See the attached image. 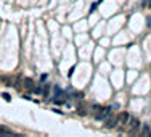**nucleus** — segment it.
<instances>
[{
    "label": "nucleus",
    "instance_id": "f257e3e1",
    "mask_svg": "<svg viewBox=\"0 0 151 137\" xmlns=\"http://www.w3.org/2000/svg\"><path fill=\"white\" fill-rule=\"evenodd\" d=\"M111 116V108H101L100 111H96L95 114V118L98 119V121H106Z\"/></svg>",
    "mask_w": 151,
    "mask_h": 137
},
{
    "label": "nucleus",
    "instance_id": "f03ea898",
    "mask_svg": "<svg viewBox=\"0 0 151 137\" xmlns=\"http://www.w3.org/2000/svg\"><path fill=\"white\" fill-rule=\"evenodd\" d=\"M127 124L130 126V129H129V132H130V134H134L137 127H140V123H138V119H135V118H130V119H129V123H127Z\"/></svg>",
    "mask_w": 151,
    "mask_h": 137
},
{
    "label": "nucleus",
    "instance_id": "7ed1b4c3",
    "mask_svg": "<svg viewBox=\"0 0 151 137\" xmlns=\"http://www.w3.org/2000/svg\"><path fill=\"white\" fill-rule=\"evenodd\" d=\"M106 123H108V127H116L117 126V123H119V118H113V116H109L108 119H106Z\"/></svg>",
    "mask_w": 151,
    "mask_h": 137
},
{
    "label": "nucleus",
    "instance_id": "20e7f679",
    "mask_svg": "<svg viewBox=\"0 0 151 137\" xmlns=\"http://www.w3.org/2000/svg\"><path fill=\"white\" fill-rule=\"evenodd\" d=\"M129 119H130V114L129 113H121V116H119V124H127Z\"/></svg>",
    "mask_w": 151,
    "mask_h": 137
},
{
    "label": "nucleus",
    "instance_id": "39448f33",
    "mask_svg": "<svg viewBox=\"0 0 151 137\" xmlns=\"http://www.w3.org/2000/svg\"><path fill=\"white\" fill-rule=\"evenodd\" d=\"M140 135H141V137H148V135H151V129H149V126H148V124H145V126H143V129L140 131Z\"/></svg>",
    "mask_w": 151,
    "mask_h": 137
},
{
    "label": "nucleus",
    "instance_id": "423d86ee",
    "mask_svg": "<svg viewBox=\"0 0 151 137\" xmlns=\"http://www.w3.org/2000/svg\"><path fill=\"white\" fill-rule=\"evenodd\" d=\"M55 94H56V97H63V99H66V94H64V92L61 90V89H60L58 86L55 87Z\"/></svg>",
    "mask_w": 151,
    "mask_h": 137
},
{
    "label": "nucleus",
    "instance_id": "0eeeda50",
    "mask_svg": "<svg viewBox=\"0 0 151 137\" xmlns=\"http://www.w3.org/2000/svg\"><path fill=\"white\" fill-rule=\"evenodd\" d=\"M24 87H28V89H31V87H32V79L26 77V79H24Z\"/></svg>",
    "mask_w": 151,
    "mask_h": 137
},
{
    "label": "nucleus",
    "instance_id": "6e6552de",
    "mask_svg": "<svg viewBox=\"0 0 151 137\" xmlns=\"http://www.w3.org/2000/svg\"><path fill=\"white\" fill-rule=\"evenodd\" d=\"M32 92H34V94H42V89H40V87H34Z\"/></svg>",
    "mask_w": 151,
    "mask_h": 137
},
{
    "label": "nucleus",
    "instance_id": "1a4fd4ad",
    "mask_svg": "<svg viewBox=\"0 0 151 137\" xmlns=\"http://www.w3.org/2000/svg\"><path fill=\"white\" fill-rule=\"evenodd\" d=\"M2 97H3V99H5L7 102H10V100H11V97H10V95H8V94H7V92H5V94H2Z\"/></svg>",
    "mask_w": 151,
    "mask_h": 137
},
{
    "label": "nucleus",
    "instance_id": "9d476101",
    "mask_svg": "<svg viewBox=\"0 0 151 137\" xmlns=\"http://www.w3.org/2000/svg\"><path fill=\"white\" fill-rule=\"evenodd\" d=\"M92 110H93V111H100V110H101V107H100V105H93V107H92Z\"/></svg>",
    "mask_w": 151,
    "mask_h": 137
},
{
    "label": "nucleus",
    "instance_id": "9b49d317",
    "mask_svg": "<svg viewBox=\"0 0 151 137\" xmlns=\"http://www.w3.org/2000/svg\"><path fill=\"white\" fill-rule=\"evenodd\" d=\"M95 10H96V3H93V5H92V8H90V13H93Z\"/></svg>",
    "mask_w": 151,
    "mask_h": 137
},
{
    "label": "nucleus",
    "instance_id": "f8f14e48",
    "mask_svg": "<svg viewBox=\"0 0 151 137\" xmlns=\"http://www.w3.org/2000/svg\"><path fill=\"white\" fill-rule=\"evenodd\" d=\"M149 8H151V3H149Z\"/></svg>",
    "mask_w": 151,
    "mask_h": 137
},
{
    "label": "nucleus",
    "instance_id": "ddd939ff",
    "mask_svg": "<svg viewBox=\"0 0 151 137\" xmlns=\"http://www.w3.org/2000/svg\"><path fill=\"white\" fill-rule=\"evenodd\" d=\"M100 2H101V0H100Z\"/></svg>",
    "mask_w": 151,
    "mask_h": 137
}]
</instances>
